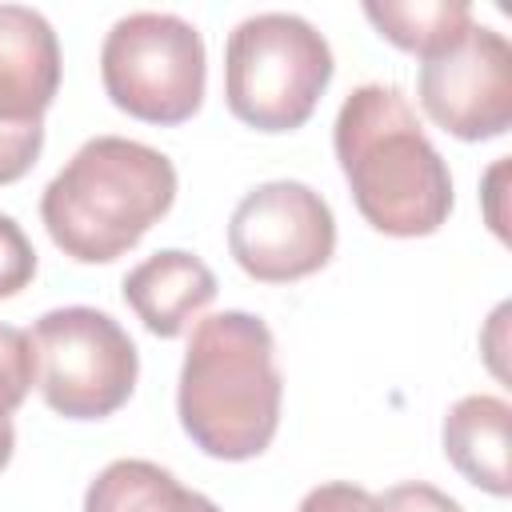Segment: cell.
Instances as JSON below:
<instances>
[{"instance_id":"15","label":"cell","mask_w":512,"mask_h":512,"mask_svg":"<svg viewBox=\"0 0 512 512\" xmlns=\"http://www.w3.org/2000/svg\"><path fill=\"white\" fill-rule=\"evenodd\" d=\"M32 276H36V248L28 232L8 212H0V300L24 292Z\"/></svg>"},{"instance_id":"14","label":"cell","mask_w":512,"mask_h":512,"mask_svg":"<svg viewBox=\"0 0 512 512\" xmlns=\"http://www.w3.org/2000/svg\"><path fill=\"white\" fill-rule=\"evenodd\" d=\"M32 384H36V356L28 332L0 324V420H12V412L24 404Z\"/></svg>"},{"instance_id":"13","label":"cell","mask_w":512,"mask_h":512,"mask_svg":"<svg viewBox=\"0 0 512 512\" xmlns=\"http://www.w3.org/2000/svg\"><path fill=\"white\" fill-rule=\"evenodd\" d=\"M364 16L388 44L416 52L420 60L456 44L472 24L464 0H368Z\"/></svg>"},{"instance_id":"12","label":"cell","mask_w":512,"mask_h":512,"mask_svg":"<svg viewBox=\"0 0 512 512\" xmlns=\"http://www.w3.org/2000/svg\"><path fill=\"white\" fill-rule=\"evenodd\" d=\"M84 512H220L204 492L184 488L152 460H112L84 492Z\"/></svg>"},{"instance_id":"2","label":"cell","mask_w":512,"mask_h":512,"mask_svg":"<svg viewBox=\"0 0 512 512\" xmlns=\"http://www.w3.org/2000/svg\"><path fill=\"white\" fill-rule=\"evenodd\" d=\"M280 400L276 340L260 316L228 308L196 320L176 380V416L204 456H260L280 428Z\"/></svg>"},{"instance_id":"8","label":"cell","mask_w":512,"mask_h":512,"mask_svg":"<svg viewBox=\"0 0 512 512\" xmlns=\"http://www.w3.org/2000/svg\"><path fill=\"white\" fill-rule=\"evenodd\" d=\"M416 96L424 112L456 140H492L512 124V48L488 24H468V32L424 56L416 76Z\"/></svg>"},{"instance_id":"3","label":"cell","mask_w":512,"mask_h":512,"mask_svg":"<svg viewBox=\"0 0 512 512\" xmlns=\"http://www.w3.org/2000/svg\"><path fill=\"white\" fill-rule=\"evenodd\" d=\"M172 160L128 136H92L44 184L40 220L76 264H108L136 248L172 208Z\"/></svg>"},{"instance_id":"18","label":"cell","mask_w":512,"mask_h":512,"mask_svg":"<svg viewBox=\"0 0 512 512\" xmlns=\"http://www.w3.org/2000/svg\"><path fill=\"white\" fill-rule=\"evenodd\" d=\"M296 512H372V492L352 480H328L304 492Z\"/></svg>"},{"instance_id":"1","label":"cell","mask_w":512,"mask_h":512,"mask_svg":"<svg viewBox=\"0 0 512 512\" xmlns=\"http://www.w3.org/2000/svg\"><path fill=\"white\" fill-rule=\"evenodd\" d=\"M332 148L360 216L384 236H432L452 212V172L396 84H360L344 96Z\"/></svg>"},{"instance_id":"5","label":"cell","mask_w":512,"mask_h":512,"mask_svg":"<svg viewBox=\"0 0 512 512\" xmlns=\"http://www.w3.org/2000/svg\"><path fill=\"white\" fill-rule=\"evenodd\" d=\"M100 80L108 100L144 124H184L204 104V36L176 12H128L100 44Z\"/></svg>"},{"instance_id":"19","label":"cell","mask_w":512,"mask_h":512,"mask_svg":"<svg viewBox=\"0 0 512 512\" xmlns=\"http://www.w3.org/2000/svg\"><path fill=\"white\" fill-rule=\"evenodd\" d=\"M12 448H16V428H12V420H0V472L12 460Z\"/></svg>"},{"instance_id":"16","label":"cell","mask_w":512,"mask_h":512,"mask_svg":"<svg viewBox=\"0 0 512 512\" xmlns=\"http://www.w3.org/2000/svg\"><path fill=\"white\" fill-rule=\"evenodd\" d=\"M44 148V120L36 124H4L0 120V184L20 180Z\"/></svg>"},{"instance_id":"10","label":"cell","mask_w":512,"mask_h":512,"mask_svg":"<svg viewBox=\"0 0 512 512\" xmlns=\"http://www.w3.org/2000/svg\"><path fill=\"white\" fill-rule=\"evenodd\" d=\"M120 292L152 336L172 340L216 300V276L200 256L184 248H160L128 268Z\"/></svg>"},{"instance_id":"6","label":"cell","mask_w":512,"mask_h":512,"mask_svg":"<svg viewBox=\"0 0 512 512\" xmlns=\"http://www.w3.org/2000/svg\"><path fill=\"white\" fill-rule=\"evenodd\" d=\"M28 340L36 356V388L64 420H104L136 392L140 352L120 320L100 308H52L32 324Z\"/></svg>"},{"instance_id":"4","label":"cell","mask_w":512,"mask_h":512,"mask_svg":"<svg viewBox=\"0 0 512 512\" xmlns=\"http://www.w3.org/2000/svg\"><path fill=\"white\" fill-rule=\"evenodd\" d=\"M336 60L304 16L256 12L224 40V100L236 120L256 132H292L308 124Z\"/></svg>"},{"instance_id":"17","label":"cell","mask_w":512,"mask_h":512,"mask_svg":"<svg viewBox=\"0 0 512 512\" xmlns=\"http://www.w3.org/2000/svg\"><path fill=\"white\" fill-rule=\"evenodd\" d=\"M372 512H464V508L436 484L404 480V484H392L380 496H372Z\"/></svg>"},{"instance_id":"7","label":"cell","mask_w":512,"mask_h":512,"mask_svg":"<svg viewBox=\"0 0 512 512\" xmlns=\"http://www.w3.org/2000/svg\"><path fill=\"white\" fill-rule=\"evenodd\" d=\"M228 252L260 284H292L336 252V216L304 180H264L240 196L228 220Z\"/></svg>"},{"instance_id":"11","label":"cell","mask_w":512,"mask_h":512,"mask_svg":"<svg viewBox=\"0 0 512 512\" xmlns=\"http://www.w3.org/2000/svg\"><path fill=\"white\" fill-rule=\"evenodd\" d=\"M508 424L512 408L504 396H460L440 428L448 464L476 488L492 496L512 492V468H508Z\"/></svg>"},{"instance_id":"9","label":"cell","mask_w":512,"mask_h":512,"mask_svg":"<svg viewBox=\"0 0 512 512\" xmlns=\"http://www.w3.org/2000/svg\"><path fill=\"white\" fill-rule=\"evenodd\" d=\"M60 92V40L44 12L0 4V120L36 124Z\"/></svg>"}]
</instances>
